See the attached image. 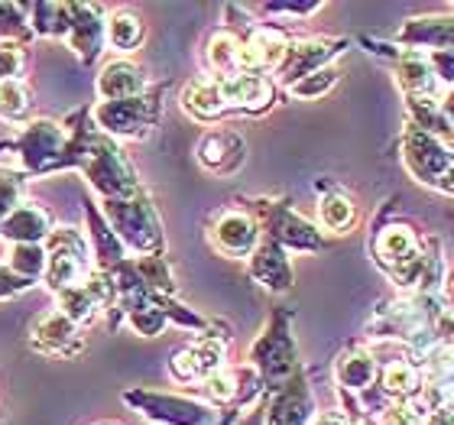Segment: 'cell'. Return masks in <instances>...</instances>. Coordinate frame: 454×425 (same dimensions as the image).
I'll list each match as a JSON object with an SVG mask.
<instances>
[{
    "label": "cell",
    "mask_w": 454,
    "mask_h": 425,
    "mask_svg": "<svg viewBox=\"0 0 454 425\" xmlns=\"http://www.w3.org/2000/svg\"><path fill=\"white\" fill-rule=\"evenodd\" d=\"M403 162L419 185L454 195V150L409 121L403 127Z\"/></svg>",
    "instance_id": "cell-1"
},
{
    "label": "cell",
    "mask_w": 454,
    "mask_h": 425,
    "mask_svg": "<svg viewBox=\"0 0 454 425\" xmlns=\"http://www.w3.org/2000/svg\"><path fill=\"white\" fill-rule=\"evenodd\" d=\"M250 360L263 374V380H273V383L295 374V341L289 334V321L283 312H276L270 328L256 338V344L250 348Z\"/></svg>",
    "instance_id": "cell-2"
},
{
    "label": "cell",
    "mask_w": 454,
    "mask_h": 425,
    "mask_svg": "<svg viewBox=\"0 0 454 425\" xmlns=\"http://www.w3.org/2000/svg\"><path fill=\"white\" fill-rule=\"evenodd\" d=\"M426 240L412 224L406 221H396V224H387L380 227L377 237H373V256H377V264L383 266L389 273V279L396 273H403L409 264H416L422 250H426Z\"/></svg>",
    "instance_id": "cell-3"
},
{
    "label": "cell",
    "mask_w": 454,
    "mask_h": 425,
    "mask_svg": "<svg viewBox=\"0 0 454 425\" xmlns=\"http://www.w3.org/2000/svg\"><path fill=\"white\" fill-rule=\"evenodd\" d=\"M340 49H348L344 39H299V43H289L286 59L279 62L276 75L283 78L286 85H295L299 78L312 75V72L328 66Z\"/></svg>",
    "instance_id": "cell-4"
},
{
    "label": "cell",
    "mask_w": 454,
    "mask_h": 425,
    "mask_svg": "<svg viewBox=\"0 0 454 425\" xmlns=\"http://www.w3.org/2000/svg\"><path fill=\"white\" fill-rule=\"evenodd\" d=\"M396 46L406 49H454V13H426V17H409L396 33Z\"/></svg>",
    "instance_id": "cell-5"
},
{
    "label": "cell",
    "mask_w": 454,
    "mask_h": 425,
    "mask_svg": "<svg viewBox=\"0 0 454 425\" xmlns=\"http://www.w3.org/2000/svg\"><path fill=\"white\" fill-rule=\"evenodd\" d=\"M289 39L279 29H254L250 36L240 43V72L244 75H263V72H276L279 62L286 59Z\"/></svg>",
    "instance_id": "cell-6"
},
{
    "label": "cell",
    "mask_w": 454,
    "mask_h": 425,
    "mask_svg": "<svg viewBox=\"0 0 454 425\" xmlns=\"http://www.w3.org/2000/svg\"><path fill=\"white\" fill-rule=\"evenodd\" d=\"M221 88V98H224L227 111H263L273 101V82L266 75H244V72H234V75H215Z\"/></svg>",
    "instance_id": "cell-7"
},
{
    "label": "cell",
    "mask_w": 454,
    "mask_h": 425,
    "mask_svg": "<svg viewBox=\"0 0 454 425\" xmlns=\"http://www.w3.org/2000/svg\"><path fill=\"white\" fill-rule=\"evenodd\" d=\"M380 387H383V397H389L393 403H416V399H426V374L416 360L403 354V358H393L380 374Z\"/></svg>",
    "instance_id": "cell-8"
},
{
    "label": "cell",
    "mask_w": 454,
    "mask_h": 425,
    "mask_svg": "<svg viewBox=\"0 0 454 425\" xmlns=\"http://www.w3.org/2000/svg\"><path fill=\"white\" fill-rule=\"evenodd\" d=\"M211 240L227 256H250L260 244V227L244 211H224L211 231Z\"/></svg>",
    "instance_id": "cell-9"
},
{
    "label": "cell",
    "mask_w": 454,
    "mask_h": 425,
    "mask_svg": "<svg viewBox=\"0 0 454 425\" xmlns=\"http://www.w3.org/2000/svg\"><path fill=\"white\" fill-rule=\"evenodd\" d=\"M312 422V393L305 387V377L295 370L276 393L266 425H309Z\"/></svg>",
    "instance_id": "cell-10"
},
{
    "label": "cell",
    "mask_w": 454,
    "mask_h": 425,
    "mask_svg": "<svg viewBox=\"0 0 454 425\" xmlns=\"http://www.w3.org/2000/svg\"><path fill=\"white\" fill-rule=\"evenodd\" d=\"M396 82L403 88V95H426V98H445L448 91L438 85L435 72L428 66L426 52L416 49H403L396 52Z\"/></svg>",
    "instance_id": "cell-11"
},
{
    "label": "cell",
    "mask_w": 454,
    "mask_h": 425,
    "mask_svg": "<svg viewBox=\"0 0 454 425\" xmlns=\"http://www.w3.org/2000/svg\"><path fill=\"white\" fill-rule=\"evenodd\" d=\"M250 273H254L256 283L273 289V293H283L293 286V266L286 260V250L270 237L263 244H256V250L250 254Z\"/></svg>",
    "instance_id": "cell-12"
},
{
    "label": "cell",
    "mask_w": 454,
    "mask_h": 425,
    "mask_svg": "<svg viewBox=\"0 0 454 425\" xmlns=\"http://www.w3.org/2000/svg\"><path fill=\"white\" fill-rule=\"evenodd\" d=\"M224 367V344L215 338H205L192 348L179 350L172 360V374L179 380H208Z\"/></svg>",
    "instance_id": "cell-13"
},
{
    "label": "cell",
    "mask_w": 454,
    "mask_h": 425,
    "mask_svg": "<svg viewBox=\"0 0 454 425\" xmlns=\"http://www.w3.org/2000/svg\"><path fill=\"white\" fill-rule=\"evenodd\" d=\"M270 240H276L279 247H293V250H322L325 247V237L289 209L270 211Z\"/></svg>",
    "instance_id": "cell-14"
},
{
    "label": "cell",
    "mask_w": 454,
    "mask_h": 425,
    "mask_svg": "<svg viewBox=\"0 0 454 425\" xmlns=\"http://www.w3.org/2000/svg\"><path fill=\"white\" fill-rule=\"evenodd\" d=\"M199 160L205 169L227 176V172H234L244 162V140L237 133H224V130L208 133L199 146Z\"/></svg>",
    "instance_id": "cell-15"
},
{
    "label": "cell",
    "mask_w": 454,
    "mask_h": 425,
    "mask_svg": "<svg viewBox=\"0 0 454 425\" xmlns=\"http://www.w3.org/2000/svg\"><path fill=\"white\" fill-rule=\"evenodd\" d=\"M150 416L162 419L169 425H215L218 416L201 403L192 399H176V397H153L150 399Z\"/></svg>",
    "instance_id": "cell-16"
},
{
    "label": "cell",
    "mask_w": 454,
    "mask_h": 425,
    "mask_svg": "<svg viewBox=\"0 0 454 425\" xmlns=\"http://www.w3.org/2000/svg\"><path fill=\"white\" fill-rule=\"evenodd\" d=\"M373 380H377V358H373V350L354 348V350H348V354H340V360H338L340 390L364 393L367 387H373Z\"/></svg>",
    "instance_id": "cell-17"
},
{
    "label": "cell",
    "mask_w": 454,
    "mask_h": 425,
    "mask_svg": "<svg viewBox=\"0 0 454 425\" xmlns=\"http://www.w3.org/2000/svg\"><path fill=\"white\" fill-rule=\"evenodd\" d=\"M182 107L192 114V117H199V121H215L221 114H227L224 98H221V88L215 78H199V82H192L185 88V95H182Z\"/></svg>",
    "instance_id": "cell-18"
},
{
    "label": "cell",
    "mask_w": 454,
    "mask_h": 425,
    "mask_svg": "<svg viewBox=\"0 0 454 425\" xmlns=\"http://www.w3.org/2000/svg\"><path fill=\"white\" fill-rule=\"evenodd\" d=\"M318 221H322V227H328V231L344 234V231H350L354 221H357V205H354V199L344 195V192H328L322 199V205H318Z\"/></svg>",
    "instance_id": "cell-19"
},
{
    "label": "cell",
    "mask_w": 454,
    "mask_h": 425,
    "mask_svg": "<svg viewBox=\"0 0 454 425\" xmlns=\"http://www.w3.org/2000/svg\"><path fill=\"white\" fill-rule=\"evenodd\" d=\"M208 66L218 75H234L240 72V39L234 33H215L208 43Z\"/></svg>",
    "instance_id": "cell-20"
},
{
    "label": "cell",
    "mask_w": 454,
    "mask_h": 425,
    "mask_svg": "<svg viewBox=\"0 0 454 425\" xmlns=\"http://www.w3.org/2000/svg\"><path fill=\"white\" fill-rule=\"evenodd\" d=\"M250 377V370H227L221 367L218 374H211L205 380V397L211 403H231V399L244 397V380Z\"/></svg>",
    "instance_id": "cell-21"
},
{
    "label": "cell",
    "mask_w": 454,
    "mask_h": 425,
    "mask_svg": "<svg viewBox=\"0 0 454 425\" xmlns=\"http://www.w3.org/2000/svg\"><path fill=\"white\" fill-rule=\"evenodd\" d=\"M101 88H105V95L111 98V101H127V98L137 95L143 88V78L133 66H111V72L105 75Z\"/></svg>",
    "instance_id": "cell-22"
},
{
    "label": "cell",
    "mask_w": 454,
    "mask_h": 425,
    "mask_svg": "<svg viewBox=\"0 0 454 425\" xmlns=\"http://www.w3.org/2000/svg\"><path fill=\"white\" fill-rule=\"evenodd\" d=\"M338 68H332V66H325V68H318V72H312V75H305V78H299L295 85H289V95H295V98H302V101H312V98H322V95H328L332 91V85L338 82Z\"/></svg>",
    "instance_id": "cell-23"
},
{
    "label": "cell",
    "mask_w": 454,
    "mask_h": 425,
    "mask_svg": "<svg viewBox=\"0 0 454 425\" xmlns=\"http://www.w3.org/2000/svg\"><path fill=\"white\" fill-rule=\"evenodd\" d=\"M111 39L117 49H133L143 39V27L140 20L130 17V13H117L111 23Z\"/></svg>",
    "instance_id": "cell-24"
},
{
    "label": "cell",
    "mask_w": 454,
    "mask_h": 425,
    "mask_svg": "<svg viewBox=\"0 0 454 425\" xmlns=\"http://www.w3.org/2000/svg\"><path fill=\"white\" fill-rule=\"evenodd\" d=\"M428 56V66L435 72L438 85L451 91L454 88V49H438V52H426Z\"/></svg>",
    "instance_id": "cell-25"
},
{
    "label": "cell",
    "mask_w": 454,
    "mask_h": 425,
    "mask_svg": "<svg viewBox=\"0 0 454 425\" xmlns=\"http://www.w3.org/2000/svg\"><path fill=\"white\" fill-rule=\"evenodd\" d=\"M27 88H20L17 82H4L0 85V114L7 117H17V114L27 111Z\"/></svg>",
    "instance_id": "cell-26"
},
{
    "label": "cell",
    "mask_w": 454,
    "mask_h": 425,
    "mask_svg": "<svg viewBox=\"0 0 454 425\" xmlns=\"http://www.w3.org/2000/svg\"><path fill=\"white\" fill-rule=\"evenodd\" d=\"M20 66V52L13 46H0V78L13 75Z\"/></svg>",
    "instance_id": "cell-27"
},
{
    "label": "cell",
    "mask_w": 454,
    "mask_h": 425,
    "mask_svg": "<svg viewBox=\"0 0 454 425\" xmlns=\"http://www.w3.org/2000/svg\"><path fill=\"white\" fill-rule=\"evenodd\" d=\"M422 425H454V413L445 406H435L426 419H422Z\"/></svg>",
    "instance_id": "cell-28"
},
{
    "label": "cell",
    "mask_w": 454,
    "mask_h": 425,
    "mask_svg": "<svg viewBox=\"0 0 454 425\" xmlns=\"http://www.w3.org/2000/svg\"><path fill=\"white\" fill-rule=\"evenodd\" d=\"M309 425H350V422L340 413H322V416H315Z\"/></svg>",
    "instance_id": "cell-29"
},
{
    "label": "cell",
    "mask_w": 454,
    "mask_h": 425,
    "mask_svg": "<svg viewBox=\"0 0 454 425\" xmlns=\"http://www.w3.org/2000/svg\"><path fill=\"white\" fill-rule=\"evenodd\" d=\"M442 107H445V114H448V117H451V123H454V88H451V91H448L445 98H442Z\"/></svg>",
    "instance_id": "cell-30"
},
{
    "label": "cell",
    "mask_w": 454,
    "mask_h": 425,
    "mask_svg": "<svg viewBox=\"0 0 454 425\" xmlns=\"http://www.w3.org/2000/svg\"><path fill=\"white\" fill-rule=\"evenodd\" d=\"M451 150H454V140H451Z\"/></svg>",
    "instance_id": "cell-31"
}]
</instances>
